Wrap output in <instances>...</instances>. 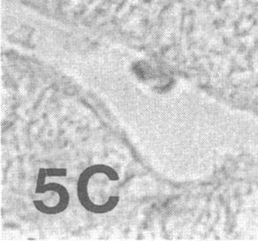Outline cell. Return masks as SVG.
<instances>
[{
  "label": "cell",
  "instance_id": "1",
  "mask_svg": "<svg viewBox=\"0 0 258 241\" xmlns=\"http://www.w3.org/2000/svg\"><path fill=\"white\" fill-rule=\"evenodd\" d=\"M118 175L111 168L97 165L81 174L78 195L81 204L89 211L104 213L113 210L119 201Z\"/></svg>",
  "mask_w": 258,
  "mask_h": 241
}]
</instances>
